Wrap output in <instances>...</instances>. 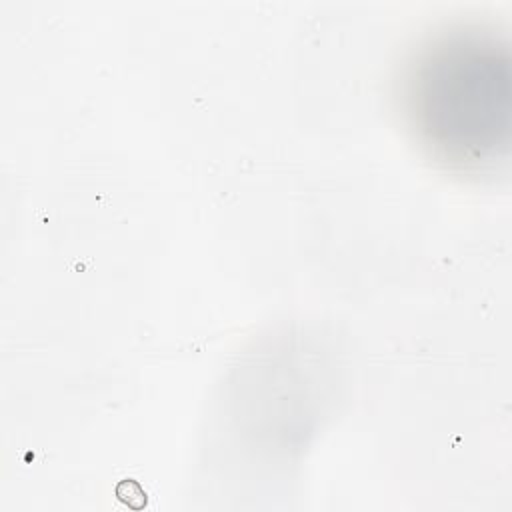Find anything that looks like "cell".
I'll return each instance as SVG.
<instances>
[{
  "mask_svg": "<svg viewBox=\"0 0 512 512\" xmlns=\"http://www.w3.org/2000/svg\"><path fill=\"white\" fill-rule=\"evenodd\" d=\"M400 94L410 128L438 160L482 170L506 158L512 68L496 30L456 24L428 36L404 66Z\"/></svg>",
  "mask_w": 512,
  "mask_h": 512,
  "instance_id": "6da1fadb",
  "label": "cell"
}]
</instances>
